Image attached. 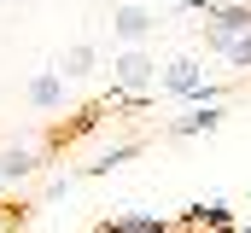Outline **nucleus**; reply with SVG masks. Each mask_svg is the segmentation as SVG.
Masks as SVG:
<instances>
[{
  "label": "nucleus",
  "mask_w": 251,
  "mask_h": 233,
  "mask_svg": "<svg viewBox=\"0 0 251 233\" xmlns=\"http://www.w3.org/2000/svg\"><path fill=\"white\" fill-rule=\"evenodd\" d=\"M0 6H6V0H0Z\"/></svg>",
  "instance_id": "10"
},
{
  "label": "nucleus",
  "mask_w": 251,
  "mask_h": 233,
  "mask_svg": "<svg viewBox=\"0 0 251 233\" xmlns=\"http://www.w3.org/2000/svg\"><path fill=\"white\" fill-rule=\"evenodd\" d=\"M152 29H158V12L140 6V0H123V6L111 12V41H117V47H146Z\"/></svg>",
  "instance_id": "3"
},
{
  "label": "nucleus",
  "mask_w": 251,
  "mask_h": 233,
  "mask_svg": "<svg viewBox=\"0 0 251 233\" xmlns=\"http://www.w3.org/2000/svg\"><path fill=\"white\" fill-rule=\"evenodd\" d=\"M24 99H29V111H59L64 99H70V76H64L59 64L53 70H35L29 88H24Z\"/></svg>",
  "instance_id": "4"
},
{
  "label": "nucleus",
  "mask_w": 251,
  "mask_h": 233,
  "mask_svg": "<svg viewBox=\"0 0 251 233\" xmlns=\"http://www.w3.org/2000/svg\"><path fill=\"white\" fill-rule=\"evenodd\" d=\"M204 41L228 58L234 70H251V29H240V35H204Z\"/></svg>",
  "instance_id": "6"
},
{
  "label": "nucleus",
  "mask_w": 251,
  "mask_h": 233,
  "mask_svg": "<svg viewBox=\"0 0 251 233\" xmlns=\"http://www.w3.org/2000/svg\"><path fill=\"white\" fill-rule=\"evenodd\" d=\"M105 82H111V93H152L158 58L146 53V47H117V53L105 58Z\"/></svg>",
  "instance_id": "1"
},
{
  "label": "nucleus",
  "mask_w": 251,
  "mask_h": 233,
  "mask_svg": "<svg viewBox=\"0 0 251 233\" xmlns=\"http://www.w3.org/2000/svg\"><path fill=\"white\" fill-rule=\"evenodd\" d=\"M35 169H41V146H35V140L0 146V186H18V181H29Z\"/></svg>",
  "instance_id": "5"
},
{
  "label": "nucleus",
  "mask_w": 251,
  "mask_h": 233,
  "mask_svg": "<svg viewBox=\"0 0 251 233\" xmlns=\"http://www.w3.org/2000/svg\"><path fill=\"white\" fill-rule=\"evenodd\" d=\"M152 88H158V93H170V99H210V82H204V58H193V53L164 58Z\"/></svg>",
  "instance_id": "2"
},
{
  "label": "nucleus",
  "mask_w": 251,
  "mask_h": 233,
  "mask_svg": "<svg viewBox=\"0 0 251 233\" xmlns=\"http://www.w3.org/2000/svg\"><path fill=\"white\" fill-rule=\"evenodd\" d=\"M59 70L70 82H76V76H94V70H100V47H94V41H76V47L59 58Z\"/></svg>",
  "instance_id": "7"
},
{
  "label": "nucleus",
  "mask_w": 251,
  "mask_h": 233,
  "mask_svg": "<svg viewBox=\"0 0 251 233\" xmlns=\"http://www.w3.org/2000/svg\"><path fill=\"white\" fill-rule=\"evenodd\" d=\"M228 6H251V0H228Z\"/></svg>",
  "instance_id": "9"
},
{
  "label": "nucleus",
  "mask_w": 251,
  "mask_h": 233,
  "mask_svg": "<svg viewBox=\"0 0 251 233\" xmlns=\"http://www.w3.org/2000/svg\"><path fill=\"white\" fill-rule=\"evenodd\" d=\"M216 128H222V111H216V105H204V111L170 122V134H176V140H187V134H216Z\"/></svg>",
  "instance_id": "8"
}]
</instances>
